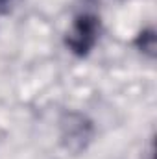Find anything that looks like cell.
I'll use <instances>...</instances> for the list:
<instances>
[{
	"mask_svg": "<svg viewBox=\"0 0 157 159\" xmlns=\"http://www.w3.org/2000/svg\"><path fill=\"white\" fill-rule=\"evenodd\" d=\"M98 35H100V19L92 13H81L69 28L65 35V44L72 54L83 57L94 48Z\"/></svg>",
	"mask_w": 157,
	"mask_h": 159,
	"instance_id": "obj_1",
	"label": "cell"
},
{
	"mask_svg": "<svg viewBox=\"0 0 157 159\" xmlns=\"http://www.w3.org/2000/svg\"><path fill=\"white\" fill-rule=\"evenodd\" d=\"M137 46H139L142 52L154 56V50H155V35H154V30H144L142 34H139V37H137Z\"/></svg>",
	"mask_w": 157,
	"mask_h": 159,
	"instance_id": "obj_2",
	"label": "cell"
},
{
	"mask_svg": "<svg viewBox=\"0 0 157 159\" xmlns=\"http://www.w3.org/2000/svg\"><path fill=\"white\" fill-rule=\"evenodd\" d=\"M13 0H0V13H7L11 9Z\"/></svg>",
	"mask_w": 157,
	"mask_h": 159,
	"instance_id": "obj_3",
	"label": "cell"
}]
</instances>
